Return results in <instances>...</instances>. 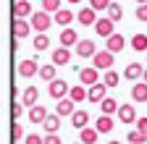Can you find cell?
<instances>
[{
  "instance_id": "cell-17",
  "label": "cell",
  "mask_w": 147,
  "mask_h": 144,
  "mask_svg": "<svg viewBox=\"0 0 147 144\" xmlns=\"http://www.w3.org/2000/svg\"><path fill=\"white\" fill-rule=\"evenodd\" d=\"M42 129H45V134H58V129H61V115L58 113H50L47 121L42 123Z\"/></svg>"
},
{
  "instance_id": "cell-16",
  "label": "cell",
  "mask_w": 147,
  "mask_h": 144,
  "mask_svg": "<svg viewBox=\"0 0 147 144\" xmlns=\"http://www.w3.org/2000/svg\"><path fill=\"white\" fill-rule=\"evenodd\" d=\"M76 102H74L71 97H66V100H58V105H55V113L58 115H74L76 113V107H74Z\"/></svg>"
},
{
  "instance_id": "cell-27",
  "label": "cell",
  "mask_w": 147,
  "mask_h": 144,
  "mask_svg": "<svg viewBox=\"0 0 147 144\" xmlns=\"http://www.w3.org/2000/svg\"><path fill=\"white\" fill-rule=\"evenodd\" d=\"M131 50L147 52V34H134V37H131Z\"/></svg>"
},
{
  "instance_id": "cell-19",
  "label": "cell",
  "mask_w": 147,
  "mask_h": 144,
  "mask_svg": "<svg viewBox=\"0 0 147 144\" xmlns=\"http://www.w3.org/2000/svg\"><path fill=\"white\" fill-rule=\"evenodd\" d=\"M53 63H55V66H68V63H71V50H68V47L53 50Z\"/></svg>"
},
{
  "instance_id": "cell-41",
  "label": "cell",
  "mask_w": 147,
  "mask_h": 144,
  "mask_svg": "<svg viewBox=\"0 0 147 144\" xmlns=\"http://www.w3.org/2000/svg\"><path fill=\"white\" fill-rule=\"evenodd\" d=\"M45 144H61V136L58 134H47L45 136Z\"/></svg>"
},
{
  "instance_id": "cell-46",
  "label": "cell",
  "mask_w": 147,
  "mask_h": 144,
  "mask_svg": "<svg viewBox=\"0 0 147 144\" xmlns=\"http://www.w3.org/2000/svg\"><path fill=\"white\" fill-rule=\"evenodd\" d=\"M13 144H18V141H13Z\"/></svg>"
},
{
  "instance_id": "cell-26",
  "label": "cell",
  "mask_w": 147,
  "mask_h": 144,
  "mask_svg": "<svg viewBox=\"0 0 147 144\" xmlns=\"http://www.w3.org/2000/svg\"><path fill=\"white\" fill-rule=\"evenodd\" d=\"M118 102L113 100V97H105L102 102H100V110H102V115H113V113H118Z\"/></svg>"
},
{
  "instance_id": "cell-11",
  "label": "cell",
  "mask_w": 147,
  "mask_h": 144,
  "mask_svg": "<svg viewBox=\"0 0 147 144\" xmlns=\"http://www.w3.org/2000/svg\"><path fill=\"white\" fill-rule=\"evenodd\" d=\"M37 100H40V89H37V86H26L24 94H21V105L24 107H34Z\"/></svg>"
},
{
  "instance_id": "cell-7",
  "label": "cell",
  "mask_w": 147,
  "mask_h": 144,
  "mask_svg": "<svg viewBox=\"0 0 147 144\" xmlns=\"http://www.w3.org/2000/svg\"><path fill=\"white\" fill-rule=\"evenodd\" d=\"M79 42H82V40H79L76 29H68V26L61 29V47H68V50H71V47H76Z\"/></svg>"
},
{
  "instance_id": "cell-15",
  "label": "cell",
  "mask_w": 147,
  "mask_h": 144,
  "mask_svg": "<svg viewBox=\"0 0 147 144\" xmlns=\"http://www.w3.org/2000/svg\"><path fill=\"white\" fill-rule=\"evenodd\" d=\"M118 121L121 123H137L139 118H137V110H134L131 105H121L118 107Z\"/></svg>"
},
{
  "instance_id": "cell-34",
  "label": "cell",
  "mask_w": 147,
  "mask_h": 144,
  "mask_svg": "<svg viewBox=\"0 0 147 144\" xmlns=\"http://www.w3.org/2000/svg\"><path fill=\"white\" fill-rule=\"evenodd\" d=\"M42 8L47 13H58L61 11V0H42Z\"/></svg>"
},
{
  "instance_id": "cell-13",
  "label": "cell",
  "mask_w": 147,
  "mask_h": 144,
  "mask_svg": "<svg viewBox=\"0 0 147 144\" xmlns=\"http://www.w3.org/2000/svg\"><path fill=\"white\" fill-rule=\"evenodd\" d=\"M76 52H79L82 58H95V55H97V47H95V42H92V40H82V42L76 45Z\"/></svg>"
},
{
  "instance_id": "cell-29",
  "label": "cell",
  "mask_w": 147,
  "mask_h": 144,
  "mask_svg": "<svg viewBox=\"0 0 147 144\" xmlns=\"http://www.w3.org/2000/svg\"><path fill=\"white\" fill-rule=\"evenodd\" d=\"M40 76L50 84V81H55L58 76H55V63H50V66H40Z\"/></svg>"
},
{
  "instance_id": "cell-39",
  "label": "cell",
  "mask_w": 147,
  "mask_h": 144,
  "mask_svg": "<svg viewBox=\"0 0 147 144\" xmlns=\"http://www.w3.org/2000/svg\"><path fill=\"white\" fill-rule=\"evenodd\" d=\"M137 19H139V21H147V3L137 8Z\"/></svg>"
},
{
  "instance_id": "cell-37",
  "label": "cell",
  "mask_w": 147,
  "mask_h": 144,
  "mask_svg": "<svg viewBox=\"0 0 147 144\" xmlns=\"http://www.w3.org/2000/svg\"><path fill=\"white\" fill-rule=\"evenodd\" d=\"M26 144H45V136H40V134H26Z\"/></svg>"
},
{
  "instance_id": "cell-14",
  "label": "cell",
  "mask_w": 147,
  "mask_h": 144,
  "mask_svg": "<svg viewBox=\"0 0 147 144\" xmlns=\"http://www.w3.org/2000/svg\"><path fill=\"white\" fill-rule=\"evenodd\" d=\"M105 92H108V86L100 81V84H95V86H89L87 100H89V102H102V100H105Z\"/></svg>"
},
{
  "instance_id": "cell-10",
  "label": "cell",
  "mask_w": 147,
  "mask_h": 144,
  "mask_svg": "<svg viewBox=\"0 0 147 144\" xmlns=\"http://www.w3.org/2000/svg\"><path fill=\"white\" fill-rule=\"evenodd\" d=\"M126 47V40H123V34H113V37H108L105 40V50H110L116 55V52H121Z\"/></svg>"
},
{
  "instance_id": "cell-44",
  "label": "cell",
  "mask_w": 147,
  "mask_h": 144,
  "mask_svg": "<svg viewBox=\"0 0 147 144\" xmlns=\"http://www.w3.org/2000/svg\"><path fill=\"white\" fill-rule=\"evenodd\" d=\"M137 3H139V5H144V3H147V0H137Z\"/></svg>"
},
{
  "instance_id": "cell-48",
  "label": "cell",
  "mask_w": 147,
  "mask_h": 144,
  "mask_svg": "<svg viewBox=\"0 0 147 144\" xmlns=\"http://www.w3.org/2000/svg\"><path fill=\"white\" fill-rule=\"evenodd\" d=\"M144 55H147V52H144Z\"/></svg>"
},
{
  "instance_id": "cell-25",
  "label": "cell",
  "mask_w": 147,
  "mask_h": 144,
  "mask_svg": "<svg viewBox=\"0 0 147 144\" xmlns=\"http://www.w3.org/2000/svg\"><path fill=\"white\" fill-rule=\"evenodd\" d=\"M87 123H89V113H84V110H76V113H74L71 115V126H74V129H87Z\"/></svg>"
},
{
  "instance_id": "cell-5",
  "label": "cell",
  "mask_w": 147,
  "mask_h": 144,
  "mask_svg": "<svg viewBox=\"0 0 147 144\" xmlns=\"http://www.w3.org/2000/svg\"><path fill=\"white\" fill-rule=\"evenodd\" d=\"M34 74H40V63H37L34 58H26V60L18 63V76L29 79V76H34Z\"/></svg>"
},
{
  "instance_id": "cell-38",
  "label": "cell",
  "mask_w": 147,
  "mask_h": 144,
  "mask_svg": "<svg viewBox=\"0 0 147 144\" xmlns=\"http://www.w3.org/2000/svg\"><path fill=\"white\" fill-rule=\"evenodd\" d=\"M21 113H24V105H21V102H13V107H11V115H13V118H18Z\"/></svg>"
},
{
  "instance_id": "cell-28",
  "label": "cell",
  "mask_w": 147,
  "mask_h": 144,
  "mask_svg": "<svg viewBox=\"0 0 147 144\" xmlns=\"http://www.w3.org/2000/svg\"><path fill=\"white\" fill-rule=\"evenodd\" d=\"M118 81H121V76L116 74V71L113 68H110V71H105V74H102V84L110 89V86H118Z\"/></svg>"
},
{
  "instance_id": "cell-35",
  "label": "cell",
  "mask_w": 147,
  "mask_h": 144,
  "mask_svg": "<svg viewBox=\"0 0 147 144\" xmlns=\"http://www.w3.org/2000/svg\"><path fill=\"white\" fill-rule=\"evenodd\" d=\"M89 8H95V11H108V8H110V0H89Z\"/></svg>"
},
{
  "instance_id": "cell-20",
  "label": "cell",
  "mask_w": 147,
  "mask_h": 144,
  "mask_svg": "<svg viewBox=\"0 0 147 144\" xmlns=\"http://www.w3.org/2000/svg\"><path fill=\"white\" fill-rule=\"evenodd\" d=\"M47 115H50V113L45 110L42 105H34V107H29V121H32V123H45V121H47Z\"/></svg>"
},
{
  "instance_id": "cell-22",
  "label": "cell",
  "mask_w": 147,
  "mask_h": 144,
  "mask_svg": "<svg viewBox=\"0 0 147 144\" xmlns=\"http://www.w3.org/2000/svg\"><path fill=\"white\" fill-rule=\"evenodd\" d=\"M123 76H126L129 81H137V79H142V76H144V68H142L139 63H129V66H126V71H123Z\"/></svg>"
},
{
  "instance_id": "cell-32",
  "label": "cell",
  "mask_w": 147,
  "mask_h": 144,
  "mask_svg": "<svg viewBox=\"0 0 147 144\" xmlns=\"http://www.w3.org/2000/svg\"><path fill=\"white\" fill-rule=\"evenodd\" d=\"M34 50H40V52L50 50V37H47V34H37V37H34Z\"/></svg>"
},
{
  "instance_id": "cell-4",
  "label": "cell",
  "mask_w": 147,
  "mask_h": 144,
  "mask_svg": "<svg viewBox=\"0 0 147 144\" xmlns=\"http://www.w3.org/2000/svg\"><path fill=\"white\" fill-rule=\"evenodd\" d=\"M79 81L84 84V86H95V84H100V71L92 66V68H79Z\"/></svg>"
},
{
  "instance_id": "cell-30",
  "label": "cell",
  "mask_w": 147,
  "mask_h": 144,
  "mask_svg": "<svg viewBox=\"0 0 147 144\" xmlns=\"http://www.w3.org/2000/svg\"><path fill=\"white\" fill-rule=\"evenodd\" d=\"M108 19L113 21V24L121 21V19H123V8H121L118 3H110V8H108Z\"/></svg>"
},
{
  "instance_id": "cell-47",
  "label": "cell",
  "mask_w": 147,
  "mask_h": 144,
  "mask_svg": "<svg viewBox=\"0 0 147 144\" xmlns=\"http://www.w3.org/2000/svg\"><path fill=\"white\" fill-rule=\"evenodd\" d=\"M76 144H82V141H76Z\"/></svg>"
},
{
  "instance_id": "cell-8",
  "label": "cell",
  "mask_w": 147,
  "mask_h": 144,
  "mask_svg": "<svg viewBox=\"0 0 147 144\" xmlns=\"http://www.w3.org/2000/svg\"><path fill=\"white\" fill-rule=\"evenodd\" d=\"M100 19H97V11L95 8H82L79 11V24L82 26H95Z\"/></svg>"
},
{
  "instance_id": "cell-18",
  "label": "cell",
  "mask_w": 147,
  "mask_h": 144,
  "mask_svg": "<svg viewBox=\"0 0 147 144\" xmlns=\"http://www.w3.org/2000/svg\"><path fill=\"white\" fill-rule=\"evenodd\" d=\"M131 100L134 102H147V81H137L131 86Z\"/></svg>"
},
{
  "instance_id": "cell-43",
  "label": "cell",
  "mask_w": 147,
  "mask_h": 144,
  "mask_svg": "<svg viewBox=\"0 0 147 144\" xmlns=\"http://www.w3.org/2000/svg\"><path fill=\"white\" fill-rule=\"evenodd\" d=\"M68 3H74V5H76V3H82V0H68Z\"/></svg>"
},
{
  "instance_id": "cell-3",
  "label": "cell",
  "mask_w": 147,
  "mask_h": 144,
  "mask_svg": "<svg viewBox=\"0 0 147 144\" xmlns=\"http://www.w3.org/2000/svg\"><path fill=\"white\" fill-rule=\"evenodd\" d=\"M71 92V86L63 81V79H55V81H50L47 84V94L53 97V100H66V94Z\"/></svg>"
},
{
  "instance_id": "cell-42",
  "label": "cell",
  "mask_w": 147,
  "mask_h": 144,
  "mask_svg": "<svg viewBox=\"0 0 147 144\" xmlns=\"http://www.w3.org/2000/svg\"><path fill=\"white\" fill-rule=\"evenodd\" d=\"M108 144H121V141H116V139H110V141H108Z\"/></svg>"
},
{
  "instance_id": "cell-36",
  "label": "cell",
  "mask_w": 147,
  "mask_h": 144,
  "mask_svg": "<svg viewBox=\"0 0 147 144\" xmlns=\"http://www.w3.org/2000/svg\"><path fill=\"white\" fill-rule=\"evenodd\" d=\"M21 136H24V129H21V126H18V123L13 121V126H11V139H13V141H18Z\"/></svg>"
},
{
  "instance_id": "cell-24",
  "label": "cell",
  "mask_w": 147,
  "mask_h": 144,
  "mask_svg": "<svg viewBox=\"0 0 147 144\" xmlns=\"http://www.w3.org/2000/svg\"><path fill=\"white\" fill-rule=\"evenodd\" d=\"M53 19H55V24H58V26H63V29H66V26H71V21H74V13H71L68 8H61L58 13L53 16Z\"/></svg>"
},
{
  "instance_id": "cell-9",
  "label": "cell",
  "mask_w": 147,
  "mask_h": 144,
  "mask_svg": "<svg viewBox=\"0 0 147 144\" xmlns=\"http://www.w3.org/2000/svg\"><path fill=\"white\" fill-rule=\"evenodd\" d=\"M113 26H116V24L105 16V19H100V21L95 24V31L100 34V37H105V40H108V37H113V34H116V31H113Z\"/></svg>"
},
{
  "instance_id": "cell-6",
  "label": "cell",
  "mask_w": 147,
  "mask_h": 144,
  "mask_svg": "<svg viewBox=\"0 0 147 144\" xmlns=\"http://www.w3.org/2000/svg\"><path fill=\"white\" fill-rule=\"evenodd\" d=\"M32 29H34L32 21H26V19H13V37H16V40L29 37V31H32Z\"/></svg>"
},
{
  "instance_id": "cell-23",
  "label": "cell",
  "mask_w": 147,
  "mask_h": 144,
  "mask_svg": "<svg viewBox=\"0 0 147 144\" xmlns=\"http://www.w3.org/2000/svg\"><path fill=\"white\" fill-rule=\"evenodd\" d=\"M113 118H110V115H100L97 118V123H95V129L100 131V134H113Z\"/></svg>"
},
{
  "instance_id": "cell-2",
  "label": "cell",
  "mask_w": 147,
  "mask_h": 144,
  "mask_svg": "<svg viewBox=\"0 0 147 144\" xmlns=\"http://www.w3.org/2000/svg\"><path fill=\"white\" fill-rule=\"evenodd\" d=\"M113 60H116V55L110 50H97V55L92 58V63H95L97 71H110L113 68Z\"/></svg>"
},
{
  "instance_id": "cell-1",
  "label": "cell",
  "mask_w": 147,
  "mask_h": 144,
  "mask_svg": "<svg viewBox=\"0 0 147 144\" xmlns=\"http://www.w3.org/2000/svg\"><path fill=\"white\" fill-rule=\"evenodd\" d=\"M29 21H32V26H34L37 31H40V34H47V29H50V24H53L55 19H53V16H50L47 11H37Z\"/></svg>"
},
{
  "instance_id": "cell-33",
  "label": "cell",
  "mask_w": 147,
  "mask_h": 144,
  "mask_svg": "<svg viewBox=\"0 0 147 144\" xmlns=\"http://www.w3.org/2000/svg\"><path fill=\"white\" fill-rule=\"evenodd\" d=\"M126 139H129V144H144L147 141V134H142V131H129Z\"/></svg>"
},
{
  "instance_id": "cell-31",
  "label": "cell",
  "mask_w": 147,
  "mask_h": 144,
  "mask_svg": "<svg viewBox=\"0 0 147 144\" xmlns=\"http://www.w3.org/2000/svg\"><path fill=\"white\" fill-rule=\"evenodd\" d=\"M68 97H71L74 102H82V100H87V89H84V84H79V86H71Z\"/></svg>"
},
{
  "instance_id": "cell-21",
  "label": "cell",
  "mask_w": 147,
  "mask_h": 144,
  "mask_svg": "<svg viewBox=\"0 0 147 144\" xmlns=\"http://www.w3.org/2000/svg\"><path fill=\"white\" fill-rule=\"evenodd\" d=\"M97 136H100V131L97 129H89V126L79 131V141L82 144H97Z\"/></svg>"
},
{
  "instance_id": "cell-12",
  "label": "cell",
  "mask_w": 147,
  "mask_h": 144,
  "mask_svg": "<svg viewBox=\"0 0 147 144\" xmlns=\"http://www.w3.org/2000/svg\"><path fill=\"white\" fill-rule=\"evenodd\" d=\"M26 16H34V13H32V3H29V0H16V5H13V19H26Z\"/></svg>"
},
{
  "instance_id": "cell-40",
  "label": "cell",
  "mask_w": 147,
  "mask_h": 144,
  "mask_svg": "<svg viewBox=\"0 0 147 144\" xmlns=\"http://www.w3.org/2000/svg\"><path fill=\"white\" fill-rule=\"evenodd\" d=\"M137 131H142V134H147V115L137 121Z\"/></svg>"
},
{
  "instance_id": "cell-45",
  "label": "cell",
  "mask_w": 147,
  "mask_h": 144,
  "mask_svg": "<svg viewBox=\"0 0 147 144\" xmlns=\"http://www.w3.org/2000/svg\"><path fill=\"white\" fill-rule=\"evenodd\" d=\"M142 79H144V81H147V71H144V76H142Z\"/></svg>"
}]
</instances>
